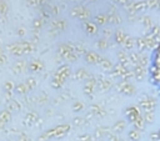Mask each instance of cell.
Masks as SVG:
<instances>
[{"label":"cell","instance_id":"cell-1","mask_svg":"<svg viewBox=\"0 0 160 141\" xmlns=\"http://www.w3.org/2000/svg\"><path fill=\"white\" fill-rule=\"evenodd\" d=\"M159 137H160V134H159Z\"/></svg>","mask_w":160,"mask_h":141}]
</instances>
